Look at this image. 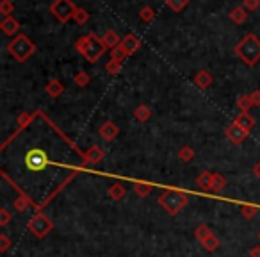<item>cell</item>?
<instances>
[{
    "mask_svg": "<svg viewBox=\"0 0 260 257\" xmlns=\"http://www.w3.org/2000/svg\"><path fill=\"white\" fill-rule=\"evenodd\" d=\"M235 55L248 66H255L260 61V40L255 34H246L234 48Z\"/></svg>",
    "mask_w": 260,
    "mask_h": 257,
    "instance_id": "cell-1",
    "label": "cell"
},
{
    "mask_svg": "<svg viewBox=\"0 0 260 257\" xmlns=\"http://www.w3.org/2000/svg\"><path fill=\"white\" fill-rule=\"evenodd\" d=\"M75 50L79 54H82L89 63H96L105 54L107 47L104 45L102 38H98L96 34H87V36H82L75 41Z\"/></svg>",
    "mask_w": 260,
    "mask_h": 257,
    "instance_id": "cell-2",
    "label": "cell"
},
{
    "mask_svg": "<svg viewBox=\"0 0 260 257\" xmlns=\"http://www.w3.org/2000/svg\"><path fill=\"white\" fill-rule=\"evenodd\" d=\"M189 202V193L180 191V189H166L159 195L157 204L171 216H177Z\"/></svg>",
    "mask_w": 260,
    "mask_h": 257,
    "instance_id": "cell-3",
    "label": "cell"
},
{
    "mask_svg": "<svg viewBox=\"0 0 260 257\" xmlns=\"http://www.w3.org/2000/svg\"><path fill=\"white\" fill-rule=\"evenodd\" d=\"M8 52L18 63H25L29 58H32L36 52V43L25 34H18L8 43Z\"/></svg>",
    "mask_w": 260,
    "mask_h": 257,
    "instance_id": "cell-4",
    "label": "cell"
},
{
    "mask_svg": "<svg viewBox=\"0 0 260 257\" xmlns=\"http://www.w3.org/2000/svg\"><path fill=\"white\" fill-rule=\"evenodd\" d=\"M27 229L36 236L38 239H43L54 231V221L43 213H36L27 223Z\"/></svg>",
    "mask_w": 260,
    "mask_h": 257,
    "instance_id": "cell-5",
    "label": "cell"
},
{
    "mask_svg": "<svg viewBox=\"0 0 260 257\" xmlns=\"http://www.w3.org/2000/svg\"><path fill=\"white\" fill-rule=\"evenodd\" d=\"M77 11V6L72 0H54L50 6V13L54 15V18L61 23H66L70 20H73V15Z\"/></svg>",
    "mask_w": 260,
    "mask_h": 257,
    "instance_id": "cell-6",
    "label": "cell"
},
{
    "mask_svg": "<svg viewBox=\"0 0 260 257\" xmlns=\"http://www.w3.org/2000/svg\"><path fill=\"white\" fill-rule=\"evenodd\" d=\"M25 164L32 172H43L48 166V156L45 150L32 149L25 154Z\"/></svg>",
    "mask_w": 260,
    "mask_h": 257,
    "instance_id": "cell-7",
    "label": "cell"
},
{
    "mask_svg": "<svg viewBox=\"0 0 260 257\" xmlns=\"http://www.w3.org/2000/svg\"><path fill=\"white\" fill-rule=\"evenodd\" d=\"M224 136H226L228 141H230L232 145H242V143L246 141V138L249 136V132L244 131L242 127H239L237 123L232 122L230 125L224 129Z\"/></svg>",
    "mask_w": 260,
    "mask_h": 257,
    "instance_id": "cell-8",
    "label": "cell"
},
{
    "mask_svg": "<svg viewBox=\"0 0 260 257\" xmlns=\"http://www.w3.org/2000/svg\"><path fill=\"white\" fill-rule=\"evenodd\" d=\"M104 157H105V152H104V149H102L100 145H91L89 149L86 150V154H84L82 163L94 166V164L100 163V161L104 159Z\"/></svg>",
    "mask_w": 260,
    "mask_h": 257,
    "instance_id": "cell-9",
    "label": "cell"
},
{
    "mask_svg": "<svg viewBox=\"0 0 260 257\" xmlns=\"http://www.w3.org/2000/svg\"><path fill=\"white\" fill-rule=\"evenodd\" d=\"M98 134H100V138H104L105 141H112V139H116L119 136V129H118V125H116L114 122L107 120V122H104L100 125V129H98Z\"/></svg>",
    "mask_w": 260,
    "mask_h": 257,
    "instance_id": "cell-10",
    "label": "cell"
},
{
    "mask_svg": "<svg viewBox=\"0 0 260 257\" xmlns=\"http://www.w3.org/2000/svg\"><path fill=\"white\" fill-rule=\"evenodd\" d=\"M119 47L125 50L126 55H132V54H136V52L139 50V47H141V41H139V38L136 36V34H126V36L121 40V43H119Z\"/></svg>",
    "mask_w": 260,
    "mask_h": 257,
    "instance_id": "cell-11",
    "label": "cell"
},
{
    "mask_svg": "<svg viewBox=\"0 0 260 257\" xmlns=\"http://www.w3.org/2000/svg\"><path fill=\"white\" fill-rule=\"evenodd\" d=\"M0 29L6 36H18V31H20V22L15 18V16H4L2 23H0Z\"/></svg>",
    "mask_w": 260,
    "mask_h": 257,
    "instance_id": "cell-12",
    "label": "cell"
},
{
    "mask_svg": "<svg viewBox=\"0 0 260 257\" xmlns=\"http://www.w3.org/2000/svg\"><path fill=\"white\" fill-rule=\"evenodd\" d=\"M234 123H237L239 127H242L244 131L251 132V129L256 125V120L253 118V116L249 115V112H239V115L234 118Z\"/></svg>",
    "mask_w": 260,
    "mask_h": 257,
    "instance_id": "cell-13",
    "label": "cell"
},
{
    "mask_svg": "<svg viewBox=\"0 0 260 257\" xmlns=\"http://www.w3.org/2000/svg\"><path fill=\"white\" fill-rule=\"evenodd\" d=\"M212 75H210V72H207V70H200V72H196V75L192 77V82H194V86H198L200 90H205V88H209L210 84H212Z\"/></svg>",
    "mask_w": 260,
    "mask_h": 257,
    "instance_id": "cell-14",
    "label": "cell"
},
{
    "mask_svg": "<svg viewBox=\"0 0 260 257\" xmlns=\"http://www.w3.org/2000/svg\"><path fill=\"white\" fill-rule=\"evenodd\" d=\"M212 179H214L212 172H202V174L196 177V186H198L202 191L209 193L210 189H212Z\"/></svg>",
    "mask_w": 260,
    "mask_h": 257,
    "instance_id": "cell-15",
    "label": "cell"
},
{
    "mask_svg": "<svg viewBox=\"0 0 260 257\" xmlns=\"http://www.w3.org/2000/svg\"><path fill=\"white\" fill-rule=\"evenodd\" d=\"M45 91H47L48 97L57 98V97H61V95L64 93V86H62L61 80L52 79V80H48V84H47V86H45Z\"/></svg>",
    "mask_w": 260,
    "mask_h": 257,
    "instance_id": "cell-16",
    "label": "cell"
},
{
    "mask_svg": "<svg viewBox=\"0 0 260 257\" xmlns=\"http://www.w3.org/2000/svg\"><path fill=\"white\" fill-rule=\"evenodd\" d=\"M230 20L234 23H237V25H241V23H244L246 20H248V11L244 9V6H237V8H234L230 11Z\"/></svg>",
    "mask_w": 260,
    "mask_h": 257,
    "instance_id": "cell-17",
    "label": "cell"
},
{
    "mask_svg": "<svg viewBox=\"0 0 260 257\" xmlns=\"http://www.w3.org/2000/svg\"><path fill=\"white\" fill-rule=\"evenodd\" d=\"M102 41H104V45L109 48V50H114V48L119 47V43H121V40H119V36L114 33V31H107V33L102 36Z\"/></svg>",
    "mask_w": 260,
    "mask_h": 257,
    "instance_id": "cell-18",
    "label": "cell"
},
{
    "mask_svg": "<svg viewBox=\"0 0 260 257\" xmlns=\"http://www.w3.org/2000/svg\"><path fill=\"white\" fill-rule=\"evenodd\" d=\"M125 193H126V189H125V186L123 184H119V182H116V184H112V186H109V189H107V195H109V198H112V200H123V196H125Z\"/></svg>",
    "mask_w": 260,
    "mask_h": 257,
    "instance_id": "cell-19",
    "label": "cell"
},
{
    "mask_svg": "<svg viewBox=\"0 0 260 257\" xmlns=\"http://www.w3.org/2000/svg\"><path fill=\"white\" fill-rule=\"evenodd\" d=\"M194 149H192L191 145H184V147H180V149H178V159L182 161V163H191L192 159H194Z\"/></svg>",
    "mask_w": 260,
    "mask_h": 257,
    "instance_id": "cell-20",
    "label": "cell"
},
{
    "mask_svg": "<svg viewBox=\"0 0 260 257\" xmlns=\"http://www.w3.org/2000/svg\"><path fill=\"white\" fill-rule=\"evenodd\" d=\"M134 116H136V120L138 122H141V123H145V122H148L150 118H152V109L148 107V105H138L136 107V111H134Z\"/></svg>",
    "mask_w": 260,
    "mask_h": 257,
    "instance_id": "cell-21",
    "label": "cell"
},
{
    "mask_svg": "<svg viewBox=\"0 0 260 257\" xmlns=\"http://www.w3.org/2000/svg\"><path fill=\"white\" fill-rule=\"evenodd\" d=\"M224 188H226V179H224V175L223 174H214L212 189H210V191H212L214 195H219Z\"/></svg>",
    "mask_w": 260,
    "mask_h": 257,
    "instance_id": "cell-22",
    "label": "cell"
},
{
    "mask_svg": "<svg viewBox=\"0 0 260 257\" xmlns=\"http://www.w3.org/2000/svg\"><path fill=\"white\" fill-rule=\"evenodd\" d=\"M202 246L207 250V252H216V250H219V246H221V239L217 238L216 234H210L209 238L202 243Z\"/></svg>",
    "mask_w": 260,
    "mask_h": 257,
    "instance_id": "cell-23",
    "label": "cell"
},
{
    "mask_svg": "<svg viewBox=\"0 0 260 257\" xmlns=\"http://www.w3.org/2000/svg\"><path fill=\"white\" fill-rule=\"evenodd\" d=\"M134 191L138 196H141V198H146V196H150V193L153 191V186L148 184V182H136L134 184Z\"/></svg>",
    "mask_w": 260,
    "mask_h": 257,
    "instance_id": "cell-24",
    "label": "cell"
},
{
    "mask_svg": "<svg viewBox=\"0 0 260 257\" xmlns=\"http://www.w3.org/2000/svg\"><path fill=\"white\" fill-rule=\"evenodd\" d=\"M13 206H15V209L18 211V213H25V211L29 209L30 206H32V202H30L29 196L20 195L18 198H15V202H13Z\"/></svg>",
    "mask_w": 260,
    "mask_h": 257,
    "instance_id": "cell-25",
    "label": "cell"
},
{
    "mask_svg": "<svg viewBox=\"0 0 260 257\" xmlns=\"http://www.w3.org/2000/svg\"><path fill=\"white\" fill-rule=\"evenodd\" d=\"M260 211V206H253V204H242L241 206V214L244 220H251L255 218V214Z\"/></svg>",
    "mask_w": 260,
    "mask_h": 257,
    "instance_id": "cell-26",
    "label": "cell"
},
{
    "mask_svg": "<svg viewBox=\"0 0 260 257\" xmlns=\"http://www.w3.org/2000/svg\"><path fill=\"white\" fill-rule=\"evenodd\" d=\"M210 234H214L212 231H210V227L209 225H205V223H200L198 227L194 229V238L198 239L200 243H203L207 238H209Z\"/></svg>",
    "mask_w": 260,
    "mask_h": 257,
    "instance_id": "cell-27",
    "label": "cell"
},
{
    "mask_svg": "<svg viewBox=\"0 0 260 257\" xmlns=\"http://www.w3.org/2000/svg\"><path fill=\"white\" fill-rule=\"evenodd\" d=\"M237 107L241 112H249V109L253 107L251 97H249V95H241V97L237 98Z\"/></svg>",
    "mask_w": 260,
    "mask_h": 257,
    "instance_id": "cell-28",
    "label": "cell"
},
{
    "mask_svg": "<svg viewBox=\"0 0 260 257\" xmlns=\"http://www.w3.org/2000/svg\"><path fill=\"white\" fill-rule=\"evenodd\" d=\"M73 82H75L79 88H86L87 84L91 82V77L87 75V73L84 72V70H80V72H77L75 77H73Z\"/></svg>",
    "mask_w": 260,
    "mask_h": 257,
    "instance_id": "cell-29",
    "label": "cell"
},
{
    "mask_svg": "<svg viewBox=\"0 0 260 257\" xmlns=\"http://www.w3.org/2000/svg\"><path fill=\"white\" fill-rule=\"evenodd\" d=\"M139 18H141V22H145V23L153 22V18H155V11H153L150 6H145V8L139 11Z\"/></svg>",
    "mask_w": 260,
    "mask_h": 257,
    "instance_id": "cell-30",
    "label": "cell"
},
{
    "mask_svg": "<svg viewBox=\"0 0 260 257\" xmlns=\"http://www.w3.org/2000/svg\"><path fill=\"white\" fill-rule=\"evenodd\" d=\"M187 4H189V0H166V6L175 13H180Z\"/></svg>",
    "mask_w": 260,
    "mask_h": 257,
    "instance_id": "cell-31",
    "label": "cell"
},
{
    "mask_svg": "<svg viewBox=\"0 0 260 257\" xmlns=\"http://www.w3.org/2000/svg\"><path fill=\"white\" fill-rule=\"evenodd\" d=\"M87 20H89V13L82 8H77L75 15H73V22L79 23V25H82V23H86Z\"/></svg>",
    "mask_w": 260,
    "mask_h": 257,
    "instance_id": "cell-32",
    "label": "cell"
},
{
    "mask_svg": "<svg viewBox=\"0 0 260 257\" xmlns=\"http://www.w3.org/2000/svg\"><path fill=\"white\" fill-rule=\"evenodd\" d=\"M13 11H15V4H13V0H2V2H0V15L11 16Z\"/></svg>",
    "mask_w": 260,
    "mask_h": 257,
    "instance_id": "cell-33",
    "label": "cell"
},
{
    "mask_svg": "<svg viewBox=\"0 0 260 257\" xmlns=\"http://www.w3.org/2000/svg\"><path fill=\"white\" fill-rule=\"evenodd\" d=\"M126 58H128V55L125 54V50H123L121 47H116L114 50H111V59H112V61L123 63V61H125Z\"/></svg>",
    "mask_w": 260,
    "mask_h": 257,
    "instance_id": "cell-34",
    "label": "cell"
},
{
    "mask_svg": "<svg viewBox=\"0 0 260 257\" xmlns=\"http://www.w3.org/2000/svg\"><path fill=\"white\" fill-rule=\"evenodd\" d=\"M11 220H13V214L9 213V209L8 207H2L0 209V227H6Z\"/></svg>",
    "mask_w": 260,
    "mask_h": 257,
    "instance_id": "cell-35",
    "label": "cell"
},
{
    "mask_svg": "<svg viewBox=\"0 0 260 257\" xmlns=\"http://www.w3.org/2000/svg\"><path fill=\"white\" fill-rule=\"evenodd\" d=\"M9 246H11V238H9L6 232H2V234H0V252L2 253L8 252Z\"/></svg>",
    "mask_w": 260,
    "mask_h": 257,
    "instance_id": "cell-36",
    "label": "cell"
},
{
    "mask_svg": "<svg viewBox=\"0 0 260 257\" xmlns=\"http://www.w3.org/2000/svg\"><path fill=\"white\" fill-rule=\"evenodd\" d=\"M123 63H118V61H112V59H109V63L105 65V70H107L111 75H114V73H118L119 70H121Z\"/></svg>",
    "mask_w": 260,
    "mask_h": 257,
    "instance_id": "cell-37",
    "label": "cell"
},
{
    "mask_svg": "<svg viewBox=\"0 0 260 257\" xmlns=\"http://www.w3.org/2000/svg\"><path fill=\"white\" fill-rule=\"evenodd\" d=\"M242 6H244V9L248 13L256 11V9L260 8V0H244V2H242Z\"/></svg>",
    "mask_w": 260,
    "mask_h": 257,
    "instance_id": "cell-38",
    "label": "cell"
},
{
    "mask_svg": "<svg viewBox=\"0 0 260 257\" xmlns=\"http://www.w3.org/2000/svg\"><path fill=\"white\" fill-rule=\"evenodd\" d=\"M30 120H32V115H29V112H22V115L18 116V129L20 131H22L25 125H29Z\"/></svg>",
    "mask_w": 260,
    "mask_h": 257,
    "instance_id": "cell-39",
    "label": "cell"
},
{
    "mask_svg": "<svg viewBox=\"0 0 260 257\" xmlns=\"http://www.w3.org/2000/svg\"><path fill=\"white\" fill-rule=\"evenodd\" d=\"M249 97H251L253 105H260V90L251 91V93H249Z\"/></svg>",
    "mask_w": 260,
    "mask_h": 257,
    "instance_id": "cell-40",
    "label": "cell"
},
{
    "mask_svg": "<svg viewBox=\"0 0 260 257\" xmlns=\"http://www.w3.org/2000/svg\"><path fill=\"white\" fill-rule=\"evenodd\" d=\"M249 257H260V245H255L249 250Z\"/></svg>",
    "mask_w": 260,
    "mask_h": 257,
    "instance_id": "cell-41",
    "label": "cell"
},
{
    "mask_svg": "<svg viewBox=\"0 0 260 257\" xmlns=\"http://www.w3.org/2000/svg\"><path fill=\"white\" fill-rule=\"evenodd\" d=\"M251 172H253V175H255L256 179H260V161H258L256 164H253Z\"/></svg>",
    "mask_w": 260,
    "mask_h": 257,
    "instance_id": "cell-42",
    "label": "cell"
},
{
    "mask_svg": "<svg viewBox=\"0 0 260 257\" xmlns=\"http://www.w3.org/2000/svg\"><path fill=\"white\" fill-rule=\"evenodd\" d=\"M256 238H258V241H260V231H258V234H256Z\"/></svg>",
    "mask_w": 260,
    "mask_h": 257,
    "instance_id": "cell-43",
    "label": "cell"
}]
</instances>
